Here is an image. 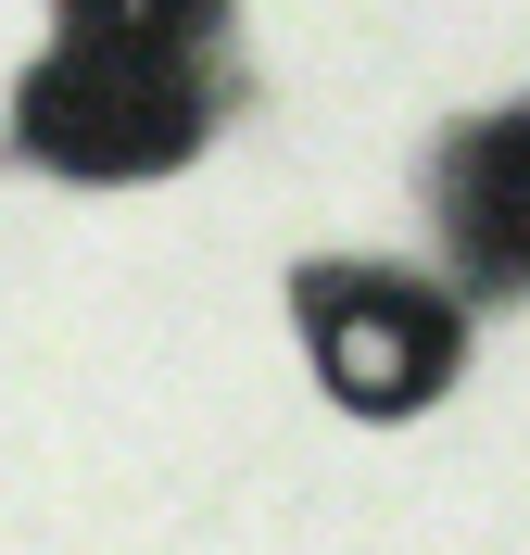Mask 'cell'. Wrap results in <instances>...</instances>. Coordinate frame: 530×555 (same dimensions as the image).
I'll list each match as a JSON object with an SVG mask.
<instances>
[{
  "mask_svg": "<svg viewBox=\"0 0 530 555\" xmlns=\"http://www.w3.org/2000/svg\"><path fill=\"white\" fill-rule=\"evenodd\" d=\"M203 139V89L177 51H114V38H64L26 76V152L64 177H152Z\"/></svg>",
  "mask_w": 530,
  "mask_h": 555,
  "instance_id": "1",
  "label": "cell"
},
{
  "mask_svg": "<svg viewBox=\"0 0 530 555\" xmlns=\"http://www.w3.org/2000/svg\"><path fill=\"white\" fill-rule=\"evenodd\" d=\"M303 315H316V366L341 404L366 416H404L442 391V366H455V315H442V291H417V278H379V266H341L303 291Z\"/></svg>",
  "mask_w": 530,
  "mask_h": 555,
  "instance_id": "2",
  "label": "cell"
},
{
  "mask_svg": "<svg viewBox=\"0 0 530 555\" xmlns=\"http://www.w3.org/2000/svg\"><path fill=\"white\" fill-rule=\"evenodd\" d=\"M455 215H467V241L493 253V266L530 278V114H505V127L467 139V165H455Z\"/></svg>",
  "mask_w": 530,
  "mask_h": 555,
  "instance_id": "3",
  "label": "cell"
},
{
  "mask_svg": "<svg viewBox=\"0 0 530 555\" xmlns=\"http://www.w3.org/2000/svg\"><path fill=\"white\" fill-rule=\"evenodd\" d=\"M76 38H114V51H177V38L215 26V0H64Z\"/></svg>",
  "mask_w": 530,
  "mask_h": 555,
  "instance_id": "4",
  "label": "cell"
}]
</instances>
